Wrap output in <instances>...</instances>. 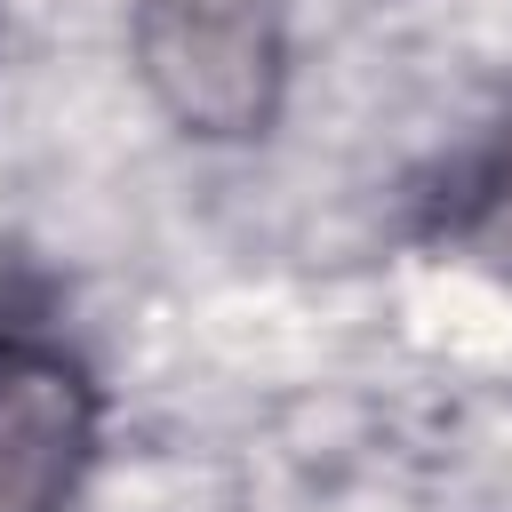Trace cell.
I'll return each instance as SVG.
<instances>
[{
	"label": "cell",
	"instance_id": "obj_1",
	"mask_svg": "<svg viewBox=\"0 0 512 512\" xmlns=\"http://www.w3.org/2000/svg\"><path fill=\"white\" fill-rule=\"evenodd\" d=\"M128 48L144 96L192 144H248L288 96L280 0H128Z\"/></svg>",
	"mask_w": 512,
	"mask_h": 512
},
{
	"label": "cell",
	"instance_id": "obj_2",
	"mask_svg": "<svg viewBox=\"0 0 512 512\" xmlns=\"http://www.w3.org/2000/svg\"><path fill=\"white\" fill-rule=\"evenodd\" d=\"M96 448V392L80 360L40 336H0V512H72Z\"/></svg>",
	"mask_w": 512,
	"mask_h": 512
}]
</instances>
